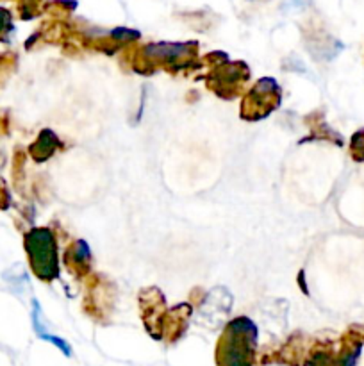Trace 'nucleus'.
I'll return each instance as SVG.
<instances>
[{
	"instance_id": "f257e3e1",
	"label": "nucleus",
	"mask_w": 364,
	"mask_h": 366,
	"mask_svg": "<svg viewBox=\"0 0 364 366\" xmlns=\"http://www.w3.org/2000/svg\"><path fill=\"white\" fill-rule=\"evenodd\" d=\"M252 341H256V329L249 320H236L223 336L220 347V366H250Z\"/></svg>"
},
{
	"instance_id": "f03ea898",
	"label": "nucleus",
	"mask_w": 364,
	"mask_h": 366,
	"mask_svg": "<svg viewBox=\"0 0 364 366\" xmlns=\"http://www.w3.org/2000/svg\"><path fill=\"white\" fill-rule=\"evenodd\" d=\"M364 345V327H356L348 332L343 340L341 352L336 366H356Z\"/></svg>"
},
{
	"instance_id": "7ed1b4c3",
	"label": "nucleus",
	"mask_w": 364,
	"mask_h": 366,
	"mask_svg": "<svg viewBox=\"0 0 364 366\" xmlns=\"http://www.w3.org/2000/svg\"><path fill=\"white\" fill-rule=\"evenodd\" d=\"M350 154L356 161H361V163H364V129L357 131V133L352 136Z\"/></svg>"
}]
</instances>
